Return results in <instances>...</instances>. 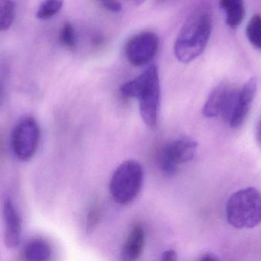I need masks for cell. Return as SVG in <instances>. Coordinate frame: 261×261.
I'll return each instance as SVG.
<instances>
[{
  "label": "cell",
  "instance_id": "4",
  "mask_svg": "<svg viewBox=\"0 0 261 261\" xmlns=\"http://www.w3.org/2000/svg\"><path fill=\"white\" fill-rule=\"evenodd\" d=\"M142 167L135 160L122 162L113 173L110 180V190L116 203L128 205L132 203L142 186Z\"/></svg>",
  "mask_w": 261,
  "mask_h": 261
},
{
  "label": "cell",
  "instance_id": "22",
  "mask_svg": "<svg viewBox=\"0 0 261 261\" xmlns=\"http://www.w3.org/2000/svg\"><path fill=\"white\" fill-rule=\"evenodd\" d=\"M257 142L261 146V120L257 127Z\"/></svg>",
  "mask_w": 261,
  "mask_h": 261
},
{
  "label": "cell",
  "instance_id": "25",
  "mask_svg": "<svg viewBox=\"0 0 261 261\" xmlns=\"http://www.w3.org/2000/svg\"><path fill=\"white\" fill-rule=\"evenodd\" d=\"M163 1H164V0H163Z\"/></svg>",
  "mask_w": 261,
  "mask_h": 261
},
{
  "label": "cell",
  "instance_id": "1",
  "mask_svg": "<svg viewBox=\"0 0 261 261\" xmlns=\"http://www.w3.org/2000/svg\"><path fill=\"white\" fill-rule=\"evenodd\" d=\"M213 30L212 12L205 6H199L186 19L174 45L178 61L191 62L205 50Z\"/></svg>",
  "mask_w": 261,
  "mask_h": 261
},
{
  "label": "cell",
  "instance_id": "6",
  "mask_svg": "<svg viewBox=\"0 0 261 261\" xmlns=\"http://www.w3.org/2000/svg\"><path fill=\"white\" fill-rule=\"evenodd\" d=\"M197 144L190 138L173 141L164 148L161 155V170L166 175L173 176L181 164L190 162L196 154Z\"/></svg>",
  "mask_w": 261,
  "mask_h": 261
},
{
  "label": "cell",
  "instance_id": "20",
  "mask_svg": "<svg viewBox=\"0 0 261 261\" xmlns=\"http://www.w3.org/2000/svg\"><path fill=\"white\" fill-rule=\"evenodd\" d=\"M177 259V254L173 250H168L162 254L161 260L164 261H174Z\"/></svg>",
  "mask_w": 261,
  "mask_h": 261
},
{
  "label": "cell",
  "instance_id": "11",
  "mask_svg": "<svg viewBox=\"0 0 261 261\" xmlns=\"http://www.w3.org/2000/svg\"><path fill=\"white\" fill-rule=\"evenodd\" d=\"M231 86L221 84L212 91L204 105L202 113L206 117H215L221 114L225 106Z\"/></svg>",
  "mask_w": 261,
  "mask_h": 261
},
{
  "label": "cell",
  "instance_id": "3",
  "mask_svg": "<svg viewBox=\"0 0 261 261\" xmlns=\"http://www.w3.org/2000/svg\"><path fill=\"white\" fill-rule=\"evenodd\" d=\"M228 223L239 229L254 228L261 223V194L249 187L230 196L226 204Z\"/></svg>",
  "mask_w": 261,
  "mask_h": 261
},
{
  "label": "cell",
  "instance_id": "17",
  "mask_svg": "<svg viewBox=\"0 0 261 261\" xmlns=\"http://www.w3.org/2000/svg\"><path fill=\"white\" fill-rule=\"evenodd\" d=\"M60 41L65 47L70 49H74L76 45V34L71 23L68 21L64 23L60 32Z\"/></svg>",
  "mask_w": 261,
  "mask_h": 261
},
{
  "label": "cell",
  "instance_id": "9",
  "mask_svg": "<svg viewBox=\"0 0 261 261\" xmlns=\"http://www.w3.org/2000/svg\"><path fill=\"white\" fill-rule=\"evenodd\" d=\"M3 218L5 221V245L9 248H16L21 241V220L10 199L5 201Z\"/></svg>",
  "mask_w": 261,
  "mask_h": 261
},
{
  "label": "cell",
  "instance_id": "18",
  "mask_svg": "<svg viewBox=\"0 0 261 261\" xmlns=\"http://www.w3.org/2000/svg\"><path fill=\"white\" fill-rule=\"evenodd\" d=\"M101 217V208L99 205L94 204L89 210L86 220V232L91 234L99 224Z\"/></svg>",
  "mask_w": 261,
  "mask_h": 261
},
{
  "label": "cell",
  "instance_id": "12",
  "mask_svg": "<svg viewBox=\"0 0 261 261\" xmlns=\"http://www.w3.org/2000/svg\"><path fill=\"white\" fill-rule=\"evenodd\" d=\"M220 6L226 15V23L231 29H236L245 18L244 0H220Z\"/></svg>",
  "mask_w": 261,
  "mask_h": 261
},
{
  "label": "cell",
  "instance_id": "8",
  "mask_svg": "<svg viewBox=\"0 0 261 261\" xmlns=\"http://www.w3.org/2000/svg\"><path fill=\"white\" fill-rule=\"evenodd\" d=\"M257 90V81L251 78L239 89L237 103L229 124L233 128L240 127L248 116Z\"/></svg>",
  "mask_w": 261,
  "mask_h": 261
},
{
  "label": "cell",
  "instance_id": "16",
  "mask_svg": "<svg viewBox=\"0 0 261 261\" xmlns=\"http://www.w3.org/2000/svg\"><path fill=\"white\" fill-rule=\"evenodd\" d=\"M64 5V0H44L40 6L37 17L40 19H47L60 12Z\"/></svg>",
  "mask_w": 261,
  "mask_h": 261
},
{
  "label": "cell",
  "instance_id": "24",
  "mask_svg": "<svg viewBox=\"0 0 261 261\" xmlns=\"http://www.w3.org/2000/svg\"><path fill=\"white\" fill-rule=\"evenodd\" d=\"M1 92H2V87H1V84H0V97H1Z\"/></svg>",
  "mask_w": 261,
  "mask_h": 261
},
{
  "label": "cell",
  "instance_id": "2",
  "mask_svg": "<svg viewBox=\"0 0 261 261\" xmlns=\"http://www.w3.org/2000/svg\"><path fill=\"white\" fill-rule=\"evenodd\" d=\"M120 90L123 96L138 100L141 118L147 127L154 128L161 99L158 67L155 64L149 66L139 76L124 84Z\"/></svg>",
  "mask_w": 261,
  "mask_h": 261
},
{
  "label": "cell",
  "instance_id": "23",
  "mask_svg": "<svg viewBox=\"0 0 261 261\" xmlns=\"http://www.w3.org/2000/svg\"><path fill=\"white\" fill-rule=\"evenodd\" d=\"M137 5L141 4V3H144L145 0H133Z\"/></svg>",
  "mask_w": 261,
  "mask_h": 261
},
{
  "label": "cell",
  "instance_id": "21",
  "mask_svg": "<svg viewBox=\"0 0 261 261\" xmlns=\"http://www.w3.org/2000/svg\"><path fill=\"white\" fill-rule=\"evenodd\" d=\"M201 260H218L219 258L211 253H205L200 257Z\"/></svg>",
  "mask_w": 261,
  "mask_h": 261
},
{
  "label": "cell",
  "instance_id": "15",
  "mask_svg": "<svg viewBox=\"0 0 261 261\" xmlns=\"http://www.w3.org/2000/svg\"><path fill=\"white\" fill-rule=\"evenodd\" d=\"M246 35L250 42L261 50V16L254 15L248 22Z\"/></svg>",
  "mask_w": 261,
  "mask_h": 261
},
{
  "label": "cell",
  "instance_id": "5",
  "mask_svg": "<svg viewBox=\"0 0 261 261\" xmlns=\"http://www.w3.org/2000/svg\"><path fill=\"white\" fill-rule=\"evenodd\" d=\"M41 131L35 120L24 118L18 123L12 133L11 145L16 157L28 161L35 156L39 146Z\"/></svg>",
  "mask_w": 261,
  "mask_h": 261
},
{
  "label": "cell",
  "instance_id": "14",
  "mask_svg": "<svg viewBox=\"0 0 261 261\" xmlns=\"http://www.w3.org/2000/svg\"><path fill=\"white\" fill-rule=\"evenodd\" d=\"M15 16V6L12 0H0V32L12 26Z\"/></svg>",
  "mask_w": 261,
  "mask_h": 261
},
{
  "label": "cell",
  "instance_id": "13",
  "mask_svg": "<svg viewBox=\"0 0 261 261\" xmlns=\"http://www.w3.org/2000/svg\"><path fill=\"white\" fill-rule=\"evenodd\" d=\"M24 255L29 261H46L50 259L51 249L43 239H34L26 245Z\"/></svg>",
  "mask_w": 261,
  "mask_h": 261
},
{
  "label": "cell",
  "instance_id": "7",
  "mask_svg": "<svg viewBox=\"0 0 261 261\" xmlns=\"http://www.w3.org/2000/svg\"><path fill=\"white\" fill-rule=\"evenodd\" d=\"M159 48V38L151 32H144L130 38L125 45V55L132 65H146L153 60Z\"/></svg>",
  "mask_w": 261,
  "mask_h": 261
},
{
  "label": "cell",
  "instance_id": "10",
  "mask_svg": "<svg viewBox=\"0 0 261 261\" xmlns=\"http://www.w3.org/2000/svg\"><path fill=\"white\" fill-rule=\"evenodd\" d=\"M144 228L141 225H136L130 231L121 251V259L123 260H136L141 257L144 249Z\"/></svg>",
  "mask_w": 261,
  "mask_h": 261
},
{
  "label": "cell",
  "instance_id": "19",
  "mask_svg": "<svg viewBox=\"0 0 261 261\" xmlns=\"http://www.w3.org/2000/svg\"><path fill=\"white\" fill-rule=\"evenodd\" d=\"M102 6L113 12H119L122 10V4L119 0H99Z\"/></svg>",
  "mask_w": 261,
  "mask_h": 261
}]
</instances>
